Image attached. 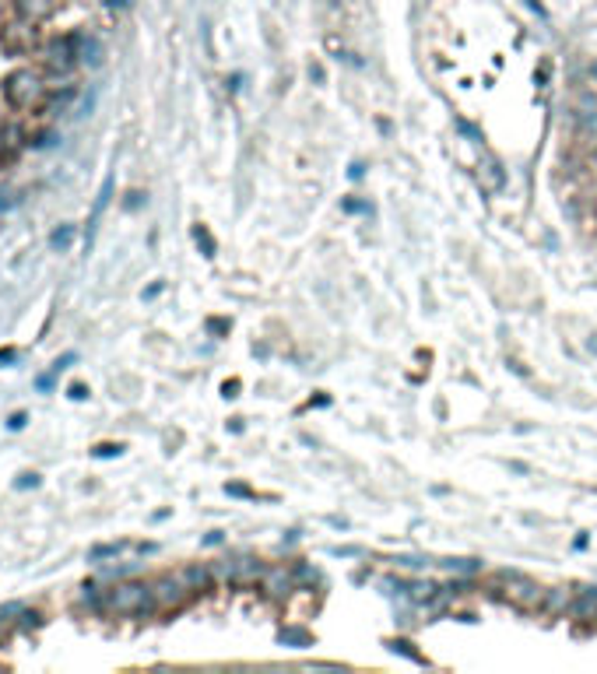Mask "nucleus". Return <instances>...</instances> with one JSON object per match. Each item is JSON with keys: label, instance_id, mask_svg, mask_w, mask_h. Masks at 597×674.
Listing matches in <instances>:
<instances>
[{"label": "nucleus", "instance_id": "nucleus-5", "mask_svg": "<svg viewBox=\"0 0 597 674\" xmlns=\"http://www.w3.org/2000/svg\"><path fill=\"white\" fill-rule=\"evenodd\" d=\"M46 67L57 71V75H64V71L75 67V39L71 36L50 39V46H46Z\"/></svg>", "mask_w": 597, "mask_h": 674}, {"label": "nucleus", "instance_id": "nucleus-7", "mask_svg": "<svg viewBox=\"0 0 597 674\" xmlns=\"http://www.w3.org/2000/svg\"><path fill=\"white\" fill-rule=\"evenodd\" d=\"M11 138H18V127L14 123L0 127V158H7L11 151H18V141H11Z\"/></svg>", "mask_w": 597, "mask_h": 674}, {"label": "nucleus", "instance_id": "nucleus-2", "mask_svg": "<svg viewBox=\"0 0 597 674\" xmlns=\"http://www.w3.org/2000/svg\"><path fill=\"white\" fill-rule=\"evenodd\" d=\"M102 607L109 615H145L148 607H155L151 587L148 583H120L102 598Z\"/></svg>", "mask_w": 597, "mask_h": 674}, {"label": "nucleus", "instance_id": "nucleus-1", "mask_svg": "<svg viewBox=\"0 0 597 674\" xmlns=\"http://www.w3.org/2000/svg\"><path fill=\"white\" fill-rule=\"evenodd\" d=\"M43 95H46L43 77L36 75V71H28V67L14 71L4 81V99H7L11 109H36L43 102Z\"/></svg>", "mask_w": 597, "mask_h": 674}, {"label": "nucleus", "instance_id": "nucleus-8", "mask_svg": "<svg viewBox=\"0 0 597 674\" xmlns=\"http://www.w3.org/2000/svg\"><path fill=\"white\" fill-rule=\"evenodd\" d=\"M18 7L28 14V18H43L50 11V0H18Z\"/></svg>", "mask_w": 597, "mask_h": 674}, {"label": "nucleus", "instance_id": "nucleus-4", "mask_svg": "<svg viewBox=\"0 0 597 674\" xmlns=\"http://www.w3.org/2000/svg\"><path fill=\"white\" fill-rule=\"evenodd\" d=\"M219 573H222L225 580H232V583H257V580H264L267 569L257 559H225L222 566H219Z\"/></svg>", "mask_w": 597, "mask_h": 674}, {"label": "nucleus", "instance_id": "nucleus-3", "mask_svg": "<svg viewBox=\"0 0 597 674\" xmlns=\"http://www.w3.org/2000/svg\"><path fill=\"white\" fill-rule=\"evenodd\" d=\"M190 594H197L187 580H183V573L179 576H162L155 587H151V600H155V607L158 611H176V607H183Z\"/></svg>", "mask_w": 597, "mask_h": 674}, {"label": "nucleus", "instance_id": "nucleus-6", "mask_svg": "<svg viewBox=\"0 0 597 674\" xmlns=\"http://www.w3.org/2000/svg\"><path fill=\"white\" fill-rule=\"evenodd\" d=\"M292 587H296V580H292V573H289L285 566H271V569L264 573V591H267L271 598H285Z\"/></svg>", "mask_w": 597, "mask_h": 674}]
</instances>
